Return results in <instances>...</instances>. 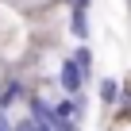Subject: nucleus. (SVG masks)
Here are the masks:
<instances>
[{"mask_svg": "<svg viewBox=\"0 0 131 131\" xmlns=\"http://www.w3.org/2000/svg\"><path fill=\"white\" fill-rule=\"evenodd\" d=\"M66 8L70 12H89V0H66Z\"/></svg>", "mask_w": 131, "mask_h": 131, "instance_id": "obj_6", "label": "nucleus"}, {"mask_svg": "<svg viewBox=\"0 0 131 131\" xmlns=\"http://www.w3.org/2000/svg\"><path fill=\"white\" fill-rule=\"evenodd\" d=\"M35 131H54V127H50V123H39V119H35Z\"/></svg>", "mask_w": 131, "mask_h": 131, "instance_id": "obj_9", "label": "nucleus"}, {"mask_svg": "<svg viewBox=\"0 0 131 131\" xmlns=\"http://www.w3.org/2000/svg\"><path fill=\"white\" fill-rule=\"evenodd\" d=\"M70 58H73V62L81 66V70H85V77L93 73V50H89V46H77V50H73Z\"/></svg>", "mask_w": 131, "mask_h": 131, "instance_id": "obj_5", "label": "nucleus"}, {"mask_svg": "<svg viewBox=\"0 0 131 131\" xmlns=\"http://www.w3.org/2000/svg\"><path fill=\"white\" fill-rule=\"evenodd\" d=\"M85 70L73 62V58H66L62 66H58V85H62V93L66 96H81V89H85Z\"/></svg>", "mask_w": 131, "mask_h": 131, "instance_id": "obj_1", "label": "nucleus"}, {"mask_svg": "<svg viewBox=\"0 0 131 131\" xmlns=\"http://www.w3.org/2000/svg\"><path fill=\"white\" fill-rule=\"evenodd\" d=\"M23 96V85L19 81H8V85H0V112H8L16 100Z\"/></svg>", "mask_w": 131, "mask_h": 131, "instance_id": "obj_3", "label": "nucleus"}, {"mask_svg": "<svg viewBox=\"0 0 131 131\" xmlns=\"http://www.w3.org/2000/svg\"><path fill=\"white\" fill-rule=\"evenodd\" d=\"M70 35L89 39V12H70Z\"/></svg>", "mask_w": 131, "mask_h": 131, "instance_id": "obj_4", "label": "nucleus"}, {"mask_svg": "<svg viewBox=\"0 0 131 131\" xmlns=\"http://www.w3.org/2000/svg\"><path fill=\"white\" fill-rule=\"evenodd\" d=\"M119 93H123V85H119L116 77H100V81H96V96H100V104H116V100H123Z\"/></svg>", "mask_w": 131, "mask_h": 131, "instance_id": "obj_2", "label": "nucleus"}, {"mask_svg": "<svg viewBox=\"0 0 131 131\" xmlns=\"http://www.w3.org/2000/svg\"><path fill=\"white\" fill-rule=\"evenodd\" d=\"M0 131H16V123H8V116H0Z\"/></svg>", "mask_w": 131, "mask_h": 131, "instance_id": "obj_8", "label": "nucleus"}, {"mask_svg": "<svg viewBox=\"0 0 131 131\" xmlns=\"http://www.w3.org/2000/svg\"><path fill=\"white\" fill-rule=\"evenodd\" d=\"M16 131H35V119H31V116H27V119H19V123H16Z\"/></svg>", "mask_w": 131, "mask_h": 131, "instance_id": "obj_7", "label": "nucleus"}, {"mask_svg": "<svg viewBox=\"0 0 131 131\" xmlns=\"http://www.w3.org/2000/svg\"><path fill=\"white\" fill-rule=\"evenodd\" d=\"M0 116H4V112H0Z\"/></svg>", "mask_w": 131, "mask_h": 131, "instance_id": "obj_10", "label": "nucleus"}]
</instances>
